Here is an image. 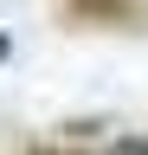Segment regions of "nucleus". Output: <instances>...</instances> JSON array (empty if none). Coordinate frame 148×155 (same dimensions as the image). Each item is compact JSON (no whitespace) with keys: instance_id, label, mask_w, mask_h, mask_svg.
<instances>
[{"instance_id":"1","label":"nucleus","mask_w":148,"mask_h":155,"mask_svg":"<svg viewBox=\"0 0 148 155\" xmlns=\"http://www.w3.org/2000/svg\"><path fill=\"white\" fill-rule=\"evenodd\" d=\"M116 155H148V149H142V142H122V149H116Z\"/></svg>"}]
</instances>
